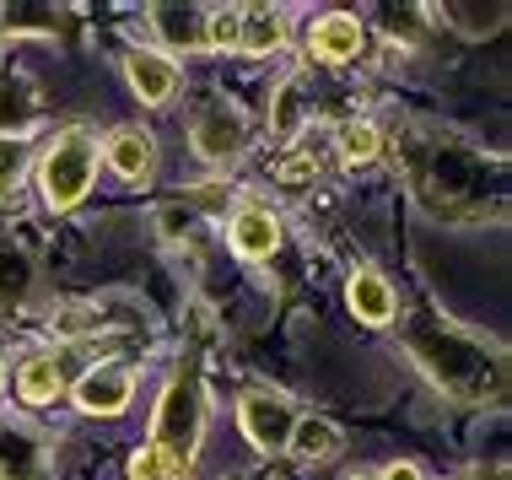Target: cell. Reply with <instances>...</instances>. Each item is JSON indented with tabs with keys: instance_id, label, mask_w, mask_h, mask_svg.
Masks as SVG:
<instances>
[{
	"instance_id": "obj_25",
	"label": "cell",
	"mask_w": 512,
	"mask_h": 480,
	"mask_svg": "<svg viewBox=\"0 0 512 480\" xmlns=\"http://www.w3.org/2000/svg\"><path fill=\"white\" fill-rule=\"evenodd\" d=\"M313 173H318V157H313V152H297V157L281 162V184H292V189H302Z\"/></svg>"
},
{
	"instance_id": "obj_26",
	"label": "cell",
	"mask_w": 512,
	"mask_h": 480,
	"mask_svg": "<svg viewBox=\"0 0 512 480\" xmlns=\"http://www.w3.org/2000/svg\"><path fill=\"white\" fill-rule=\"evenodd\" d=\"M378 480H421V470H415V464H389Z\"/></svg>"
},
{
	"instance_id": "obj_28",
	"label": "cell",
	"mask_w": 512,
	"mask_h": 480,
	"mask_svg": "<svg viewBox=\"0 0 512 480\" xmlns=\"http://www.w3.org/2000/svg\"><path fill=\"white\" fill-rule=\"evenodd\" d=\"M356 480H367V475H356Z\"/></svg>"
},
{
	"instance_id": "obj_16",
	"label": "cell",
	"mask_w": 512,
	"mask_h": 480,
	"mask_svg": "<svg viewBox=\"0 0 512 480\" xmlns=\"http://www.w3.org/2000/svg\"><path fill=\"white\" fill-rule=\"evenodd\" d=\"M60 362L54 356H27L22 362V378H17V389H22V400L27 405H49L54 394H60Z\"/></svg>"
},
{
	"instance_id": "obj_19",
	"label": "cell",
	"mask_w": 512,
	"mask_h": 480,
	"mask_svg": "<svg viewBox=\"0 0 512 480\" xmlns=\"http://www.w3.org/2000/svg\"><path fill=\"white\" fill-rule=\"evenodd\" d=\"M22 173H27V141L22 135H0V195H11L22 184Z\"/></svg>"
},
{
	"instance_id": "obj_15",
	"label": "cell",
	"mask_w": 512,
	"mask_h": 480,
	"mask_svg": "<svg viewBox=\"0 0 512 480\" xmlns=\"http://www.w3.org/2000/svg\"><path fill=\"white\" fill-rule=\"evenodd\" d=\"M281 38H286V17H281V11H265V6L238 11V49L270 54V49H281Z\"/></svg>"
},
{
	"instance_id": "obj_5",
	"label": "cell",
	"mask_w": 512,
	"mask_h": 480,
	"mask_svg": "<svg viewBox=\"0 0 512 480\" xmlns=\"http://www.w3.org/2000/svg\"><path fill=\"white\" fill-rule=\"evenodd\" d=\"M243 141H248V119H243V108H232L227 98H211V103L195 114V152H200L205 162L238 157Z\"/></svg>"
},
{
	"instance_id": "obj_21",
	"label": "cell",
	"mask_w": 512,
	"mask_h": 480,
	"mask_svg": "<svg viewBox=\"0 0 512 480\" xmlns=\"http://www.w3.org/2000/svg\"><path fill=\"white\" fill-rule=\"evenodd\" d=\"M27 292V254L0 249V303H17Z\"/></svg>"
},
{
	"instance_id": "obj_22",
	"label": "cell",
	"mask_w": 512,
	"mask_h": 480,
	"mask_svg": "<svg viewBox=\"0 0 512 480\" xmlns=\"http://www.w3.org/2000/svg\"><path fill=\"white\" fill-rule=\"evenodd\" d=\"M27 119H33V98H27V87H0V135H6V125H11V135H17Z\"/></svg>"
},
{
	"instance_id": "obj_4",
	"label": "cell",
	"mask_w": 512,
	"mask_h": 480,
	"mask_svg": "<svg viewBox=\"0 0 512 480\" xmlns=\"http://www.w3.org/2000/svg\"><path fill=\"white\" fill-rule=\"evenodd\" d=\"M92 178H98V135L92 130H65L44 152V168H38L44 200L54 205V211H71V205L92 189Z\"/></svg>"
},
{
	"instance_id": "obj_2",
	"label": "cell",
	"mask_w": 512,
	"mask_h": 480,
	"mask_svg": "<svg viewBox=\"0 0 512 480\" xmlns=\"http://www.w3.org/2000/svg\"><path fill=\"white\" fill-rule=\"evenodd\" d=\"M399 168L415 184V195L437 216H475L486 211V157L464 152L448 135H399Z\"/></svg>"
},
{
	"instance_id": "obj_17",
	"label": "cell",
	"mask_w": 512,
	"mask_h": 480,
	"mask_svg": "<svg viewBox=\"0 0 512 480\" xmlns=\"http://www.w3.org/2000/svg\"><path fill=\"white\" fill-rule=\"evenodd\" d=\"M302 108H308V92H302V76H292L281 92H275V103H270V130L292 135L302 125Z\"/></svg>"
},
{
	"instance_id": "obj_18",
	"label": "cell",
	"mask_w": 512,
	"mask_h": 480,
	"mask_svg": "<svg viewBox=\"0 0 512 480\" xmlns=\"http://www.w3.org/2000/svg\"><path fill=\"white\" fill-rule=\"evenodd\" d=\"M340 157H345V162L378 157V130H372L367 119H345V125H340Z\"/></svg>"
},
{
	"instance_id": "obj_20",
	"label": "cell",
	"mask_w": 512,
	"mask_h": 480,
	"mask_svg": "<svg viewBox=\"0 0 512 480\" xmlns=\"http://www.w3.org/2000/svg\"><path fill=\"white\" fill-rule=\"evenodd\" d=\"M151 22L162 27V38H168V44H195V17H189L184 6H151Z\"/></svg>"
},
{
	"instance_id": "obj_3",
	"label": "cell",
	"mask_w": 512,
	"mask_h": 480,
	"mask_svg": "<svg viewBox=\"0 0 512 480\" xmlns=\"http://www.w3.org/2000/svg\"><path fill=\"white\" fill-rule=\"evenodd\" d=\"M205 437V394L195 373H173V383L157 400V421H151V448H157L168 464L189 470V459L200 454Z\"/></svg>"
},
{
	"instance_id": "obj_9",
	"label": "cell",
	"mask_w": 512,
	"mask_h": 480,
	"mask_svg": "<svg viewBox=\"0 0 512 480\" xmlns=\"http://www.w3.org/2000/svg\"><path fill=\"white\" fill-rule=\"evenodd\" d=\"M308 49L318 54V60H329V65L356 60V49H362V22L345 17V11H329V17H318V22H313Z\"/></svg>"
},
{
	"instance_id": "obj_1",
	"label": "cell",
	"mask_w": 512,
	"mask_h": 480,
	"mask_svg": "<svg viewBox=\"0 0 512 480\" xmlns=\"http://www.w3.org/2000/svg\"><path fill=\"white\" fill-rule=\"evenodd\" d=\"M405 346H410L415 362L432 373L437 389L453 394V400L486 405V400H502V394H507V362H502V356H496L480 335H469V329L437 319V313L405 324Z\"/></svg>"
},
{
	"instance_id": "obj_11",
	"label": "cell",
	"mask_w": 512,
	"mask_h": 480,
	"mask_svg": "<svg viewBox=\"0 0 512 480\" xmlns=\"http://www.w3.org/2000/svg\"><path fill=\"white\" fill-rule=\"evenodd\" d=\"M232 249L243 259H270L281 249V227H275L270 211H238L232 216Z\"/></svg>"
},
{
	"instance_id": "obj_8",
	"label": "cell",
	"mask_w": 512,
	"mask_h": 480,
	"mask_svg": "<svg viewBox=\"0 0 512 480\" xmlns=\"http://www.w3.org/2000/svg\"><path fill=\"white\" fill-rule=\"evenodd\" d=\"M124 71H130V87L141 92L146 103H173L178 81H184L168 54H151V49H135L130 60H124Z\"/></svg>"
},
{
	"instance_id": "obj_13",
	"label": "cell",
	"mask_w": 512,
	"mask_h": 480,
	"mask_svg": "<svg viewBox=\"0 0 512 480\" xmlns=\"http://www.w3.org/2000/svg\"><path fill=\"white\" fill-rule=\"evenodd\" d=\"M108 162L124 173V178H146L151 168H157V146H151V135L146 130H114L108 135Z\"/></svg>"
},
{
	"instance_id": "obj_6",
	"label": "cell",
	"mask_w": 512,
	"mask_h": 480,
	"mask_svg": "<svg viewBox=\"0 0 512 480\" xmlns=\"http://www.w3.org/2000/svg\"><path fill=\"white\" fill-rule=\"evenodd\" d=\"M292 427H297V416H292V405H286L281 394H248V400H243V432H248V443H254V448L281 454L286 437H292Z\"/></svg>"
},
{
	"instance_id": "obj_14",
	"label": "cell",
	"mask_w": 512,
	"mask_h": 480,
	"mask_svg": "<svg viewBox=\"0 0 512 480\" xmlns=\"http://www.w3.org/2000/svg\"><path fill=\"white\" fill-rule=\"evenodd\" d=\"M286 448H292L297 459H308V464L335 459L340 454V427H335V421H324V416H302L292 427V437H286Z\"/></svg>"
},
{
	"instance_id": "obj_12",
	"label": "cell",
	"mask_w": 512,
	"mask_h": 480,
	"mask_svg": "<svg viewBox=\"0 0 512 480\" xmlns=\"http://www.w3.org/2000/svg\"><path fill=\"white\" fill-rule=\"evenodd\" d=\"M345 297H351L356 319H367V324H389L394 319V286L383 281L378 270H356L351 286H345Z\"/></svg>"
},
{
	"instance_id": "obj_24",
	"label": "cell",
	"mask_w": 512,
	"mask_h": 480,
	"mask_svg": "<svg viewBox=\"0 0 512 480\" xmlns=\"http://www.w3.org/2000/svg\"><path fill=\"white\" fill-rule=\"evenodd\" d=\"M205 44H211V49H238V11H211Z\"/></svg>"
},
{
	"instance_id": "obj_10",
	"label": "cell",
	"mask_w": 512,
	"mask_h": 480,
	"mask_svg": "<svg viewBox=\"0 0 512 480\" xmlns=\"http://www.w3.org/2000/svg\"><path fill=\"white\" fill-rule=\"evenodd\" d=\"M38 464H44L38 437L0 421V480H38Z\"/></svg>"
},
{
	"instance_id": "obj_27",
	"label": "cell",
	"mask_w": 512,
	"mask_h": 480,
	"mask_svg": "<svg viewBox=\"0 0 512 480\" xmlns=\"http://www.w3.org/2000/svg\"><path fill=\"white\" fill-rule=\"evenodd\" d=\"M0 389H6V367H0Z\"/></svg>"
},
{
	"instance_id": "obj_23",
	"label": "cell",
	"mask_w": 512,
	"mask_h": 480,
	"mask_svg": "<svg viewBox=\"0 0 512 480\" xmlns=\"http://www.w3.org/2000/svg\"><path fill=\"white\" fill-rule=\"evenodd\" d=\"M130 480H178V464H168L157 448H141L130 459Z\"/></svg>"
},
{
	"instance_id": "obj_7",
	"label": "cell",
	"mask_w": 512,
	"mask_h": 480,
	"mask_svg": "<svg viewBox=\"0 0 512 480\" xmlns=\"http://www.w3.org/2000/svg\"><path fill=\"white\" fill-rule=\"evenodd\" d=\"M135 394V373L130 367H92L87 378L76 383V405L92 410V416H119Z\"/></svg>"
}]
</instances>
